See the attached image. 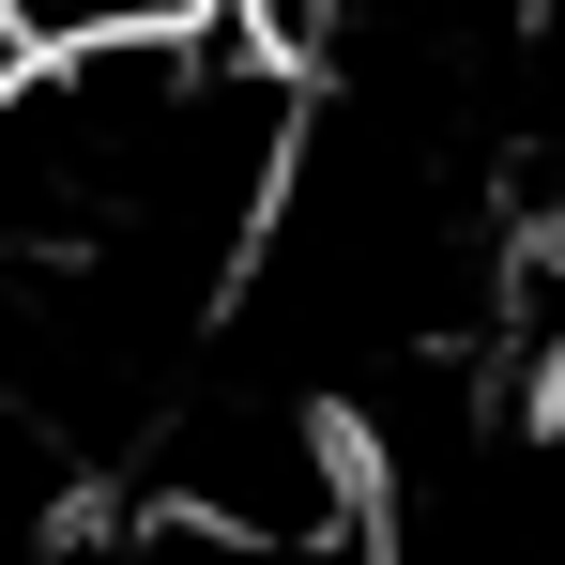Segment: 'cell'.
Instances as JSON below:
<instances>
[{"mask_svg": "<svg viewBox=\"0 0 565 565\" xmlns=\"http://www.w3.org/2000/svg\"><path fill=\"white\" fill-rule=\"evenodd\" d=\"M504 214H565V0H520V62H504Z\"/></svg>", "mask_w": 565, "mask_h": 565, "instance_id": "cell-1", "label": "cell"}, {"mask_svg": "<svg viewBox=\"0 0 565 565\" xmlns=\"http://www.w3.org/2000/svg\"><path fill=\"white\" fill-rule=\"evenodd\" d=\"M230 0H0L15 46H153V31H214Z\"/></svg>", "mask_w": 565, "mask_h": 565, "instance_id": "cell-2", "label": "cell"}]
</instances>
